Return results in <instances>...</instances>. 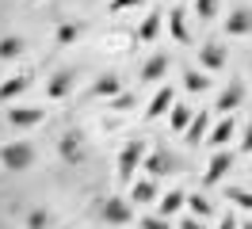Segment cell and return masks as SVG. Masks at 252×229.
<instances>
[{
  "label": "cell",
  "mask_w": 252,
  "mask_h": 229,
  "mask_svg": "<svg viewBox=\"0 0 252 229\" xmlns=\"http://www.w3.org/2000/svg\"><path fill=\"white\" fill-rule=\"evenodd\" d=\"M34 157H38L34 145H31V141H23V137L0 145V168H8V172H27V168L34 164Z\"/></svg>",
  "instance_id": "1"
},
{
  "label": "cell",
  "mask_w": 252,
  "mask_h": 229,
  "mask_svg": "<svg viewBox=\"0 0 252 229\" xmlns=\"http://www.w3.org/2000/svg\"><path fill=\"white\" fill-rule=\"evenodd\" d=\"M145 153H149L145 137H130L123 149H119V180H123V183H130L134 176H138V168H142Z\"/></svg>",
  "instance_id": "2"
},
{
  "label": "cell",
  "mask_w": 252,
  "mask_h": 229,
  "mask_svg": "<svg viewBox=\"0 0 252 229\" xmlns=\"http://www.w3.org/2000/svg\"><path fill=\"white\" fill-rule=\"evenodd\" d=\"M99 218H103V226L123 229V226H130V222H134V202H130V198H123V195H111L107 202L99 206Z\"/></svg>",
  "instance_id": "3"
},
{
  "label": "cell",
  "mask_w": 252,
  "mask_h": 229,
  "mask_svg": "<svg viewBox=\"0 0 252 229\" xmlns=\"http://www.w3.org/2000/svg\"><path fill=\"white\" fill-rule=\"evenodd\" d=\"M58 157H62V164H84V157H88L84 134H80V130H65V134L58 137Z\"/></svg>",
  "instance_id": "4"
},
{
  "label": "cell",
  "mask_w": 252,
  "mask_h": 229,
  "mask_svg": "<svg viewBox=\"0 0 252 229\" xmlns=\"http://www.w3.org/2000/svg\"><path fill=\"white\" fill-rule=\"evenodd\" d=\"M172 103H176V88H172V84H160V88L153 92L149 107L142 111V119H145V122H157L160 115H168V111H172Z\"/></svg>",
  "instance_id": "5"
},
{
  "label": "cell",
  "mask_w": 252,
  "mask_h": 229,
  "mask_svg": "<svg viewBox=\"0 0 252 229\" xmlns=\"http://www.w3.org/2000/svg\"><path fill=\"white\" fill-rule=\"evenodd\" d=\"M229 168H233V153L229 149H214V157H210V164H206V172H203V183L206 187L221 183L225 176H229Z\"/></svg>",
  "instance_id": "6"
},
{
  "label": "cell",
  "mask_w": 252,
  "mask_h": 229,
  "mask_svg": "<svg viewBox=\"0 0 252 229\" xmlns=\"http://www.w3.org/2000/svg\"><path fill=\"white\" fill-rule=\"evenodd\" d=\"M145 176H153V180H160V176H168V172H176V157L168 149H153V153H145Z\"/></svg>",
  "instance_id": "7"
},
{
  "label": "cell",
  "mask_w": 252,
  "mask_h": 229,
  "mask_svg": "<svg viewBox=\"0 0 252 229\" xmlns=\"http://www.w3.org/2000/svg\"><path fill=\"white\" fill-rule=\"evenodd\" d=\"M73 88H77V69H58L46 80V99H65Z\"/></svg>",
  "instance_id": "8"
},
{
  "label": "cell",
  "mask_w": 252,
  "mask_h": 229,
  "mask_svg": "<svg viewBox=\"0 0 252 229\" xmlns=\"http://www.w3.org/2000/svg\"><path fill=\"white\" fill-rule=\"evenodd\" d=\"M225 61H229L225 42H203V46H199V65H203L206 73H221Z\"/></svg>",
  "instance_id": "9"
},
{
  "label": "cell",
  "mask_w": 252,
  "mask_h": 229,
  "mask_svg": "<svg viewBox=\"0 0 252 229\" xmlns=\"http://www.w3.org/2000/svg\"><path fill=\"white\" fill-rule=\"evenodd\" d=\"M225 34H229V38L252 34V8L249 4H241V8H233V12L225 15Z\"/></svg>",
  "instance_id": "10"
},
{
  "label": "cell",
  "mask_w": 252,
  "mask_h": 229,
  "mask_svg": "<svg viewBox=\"0 0 252 229\" xmlns=\"http://www.w3.org/2000/svg\"><path fill=\"white\" fill-rule=\"evenodd\" d=\"M34 84V73H12L8 80H0V103H12V99H19L23 92Z\"/></svg>",
  "instance_id": "11"
},
{
  "label": "cell",
  "mask_w": 252,
  "mask_h": 229,
  "mask_svg": "<svg viewBox=\"0 0 252 229\" xmlns=\"http://www.w3.org/2000/svg\"><path fill=\"white\" fill-rule=\"evenodd\" d=\"M46 119V111L42 107H8V122L16 126V130H31V126H38V122Z\"/></svg>",
  "instance_id": "12"
},
{
  "label": "cell",
  "mask_w": 252,
  "mask_h": 229,
  "mask_svg": "<svg viewBox=\"0 0 252 229\" xmlns=\"http://www.w3.org/2000/svg\"><path fill=\"white\" fill-rule=\"evenodd\" d=\"M157 180L153 176H142V180H130V202L134 206H149V202H157Z\"/></svg>",
  "instance_id": "13"
},
{
  "label": "cell",
  "mask_w": 252,
  "mask_h": 229,
  "mask_svg": "<svg viewBox=\"0 0 252 229\" xmlns=\"http://www.w3.org/2000/svg\"><path fill=\"white\" fill-rule=\"evenodd\" d=\"M119 92H123V76L119 73H99L92 80L88 96H92V99H111V96H119Z\"/></svg>",
  "instance_id": "14"
},
{
  "label": "cell",
  "mask_w": 252,
  "mask_h": 229,
  "mask_svg": "<svg viewBox=\"0 0 252 229\" xmlns=\"http://www.w3.org/2000/svg\"><path fill=\"white\" fill-rule=\"evenodd\" d=\"M241 103H245V84H241V80H229V84H225V88L218 92V99H214V107H218L221 115L237 111Z\"/></svg>",
  "instance_id": "15"
},
{
  "label": "cell",
  "mask_w": 252,
  "mask_h": 229,
  "mask_svg": "<svg viewBox=\"0 0 252 229\" xmlns=\"http://www.w3.org/2000/svg\"><path fill=\"white\" fill-rule=\"evenodd\" d=\"M168 34H172V42H180V46H191L188 12H184V8H168Z\"/></svg>",
  "instance_id": "16"
},
{
  "label": "cell",
  "mask_w": 252,
  "mask_h": 229,
  "mask_svg": "<svg viewBox=\"0 0 252 229\" xmlns=\"http://www.w3.org/2000/svg\"><path fill=\"white\" fill-rule=\"evenodd\" d=\"M233 134H237V122H233V119H221V122H214V126H210L206 145H210V149H225V145L233 141Z\"/></svg>",
  "instance_id": "17"
},
{
  "label": "cell",
  "mask_w": 252,
  "mask_h": 229,
  "mask_svg": "<svg viewBox=\"0 0 252 229\" xmlns=\"http://www.w3.org/2000/svg\"><path fill=\"white\" fill-rule=\"evenodd\" d=\"M184 206H188V191H180V187H172V191H164V195L157 198V214H164V218L180 214Z\"/></svg>",
  "instance_id": "18"
},
{
  "label": "cell",
  "mask_w": 252,
  "mask_h": 229,
  "mask_svg": "<svg viewBox=\"0 0 252 229\" xmlns=\"http://www.w3.org/2000/svg\"><path fill=\"white\" fill-rule=\"evenodd\" d=\"M84 34V23L80 19H62L58 27H54V46H73Z\"/></svg>",
  "instance_id": "19"
},
{
  "label": "cell",
  "mask_w": 252,
  "mask_h": 229,
  "mask_svg": "<svg viewBox=\"0 0 252 229\" xmlns=\"http://www.w3.org/2000/svg\"><path fill=\"white\" fill-rule=\"evenodd\" d=\"M206 134H210V115H206V111H195V119H191L188 130H184V141H188V145H199V141H206Z\"/></svg>",
  "instance_id": "20"
},
{
  "label": "cell",
  "mask_w": 252,
  "mask_h": 229,
  "mask_svg": "<svg viewBox=\"0 0 252 229\" xmlns=\"http://www.w3.org/2000/svg\"><path fill=\"white\" fill-rule=\"evenodd\" d=\"M27 54V38L23 34H4L0 38V61H19Z\"/></svg>",
  "instance_id": "21"
},
{
  "label": "cell",
  "mask_w": 252,
  "mask_h": 229,
  "mask_svg": "<svg viewBox=\"0 0 252 229\" xmlns=\"http://www.w3.org/2000/svg\"><path fill=\"white\" fill-rule=\"evenodd\" d=\"M168 65H172V58H168V54H153V58H149V61L142 65V73H138V76L153 84V80H160V76L168 73Z\"/></svg>",
  "instance_id": "22"
},
{
  "label": "cell",
  "mask_w": 252,
  "mask_h": 229,
  "mask_svg": "<svg viewBox=\"0 0 252 229\" xmlns=\"http://www.w3.org/2000/svg\"><path fill=\"white\" fill-rule=\"evenodd\" d=\"M160 31V12H145V19L138 23V31H134V42H153Z\"/></svg>",
  "instance_id": "23"
},
{
  "label": "cell",
  "mask_w": 252,
  "mask_h": 229,
  "mask_svg": "<svg viewBox=\"0 0 252 229\" xmlns=\"http://www.w3.org/2000/svg\"><path fill=\"white\" fill-rule=\"evenodd\" d=\"M184 88L191 92V96H203V92H210V73H199V69H184Z\"/></svg>",
  "instance_id": "24"
},
{
  "label": "cell",
  "mask_w": 252,
  "mask_h": 229,
  "mask_svg": "<svg viewBox=\"0 0 252 229\" xmlns=\"http://www.w3.org/2000/svg\"><path fill=\"white\" fill-rule=\"evenodd\" d=\"M191 119H195V111H191L188 103H172V111H168V126H172V134H184Z\"/></svg>",
  "instance_id": "25"
},
{
  "label": "cell",
  "mask_w": 252,
  "mask_h": 229,
  "mask_svg": "<svg viewBox=\"0 0 252 229\" xmlns=\"http://www.w3.org/2000/svg\"><path fill=\"white\" fill-rule=\"evenodd\" d=\"M23 226L27 229H50L54 226V214H50L46 206H31V210L23 214Z\"/></svg>",
  "instance_id": "26"
},
{
  "label": "cell",
  "mask_w": 252,
  "mask_h": 229,
  "mask_svg": "<svg viewBox=\"0 0 252 229\" xmlns=\"http://www.w3.org/2000/svg\"><path fill=\"white\" fill-rule=\"evenodd\" d=\"M188 210L199 214V218H214V202L206 195H188Z\"/></svg>",
  "instance_id": "27"
},
{
  "label": "cell",
  "mask_w": 252,
  "mask_h": 229,
  "mask_svg": "<svg viewBox=\"0 0 252 229\" xmlns=\"http://www.w3.org/2000/svg\"><path fill=\"white\" fill-rule=\"evenodd\" d=\"M225 198L241 210H252V191H245V187H225Z\"/></svg>",
  "instance_id": "28"
},
{
  "label": "cell",
  "mask_w": 252,
  "mask_h": 229,
  "mask_svg": "<svg viewBox=\"0 0 252 229\" xmlns=\"http://www.w3.org/2000/svg\"><path fill=\"white\" fill-rule=\"evenodd\" d=\"M111 111H134L138 107V96H130V92H119V96H111L107 99Z\"/></svg>",
  "instance_id": "29"
},
{
  "label": "cell",
  "mask_w": 252,
  "mask_h": 229,
  "mask_svg": "<svg viewBox=\"0 0 252 229\" xmlns=\"http://www.w3.org/2000/svg\"><path fill=\"white\" fill-rule=\"evenodd\" d=\"M218 4L221 0H195V15H199V19H214V15H218Z\"/></svg>",
  "instance_id": "30"
},
{
  "label": "cell",
  "mask_w": 252,
  "mask_h": 229,
  "mask_svg": "<svg viewBox=\"0 0 252 229\" xmlns=\"http://www.w3.org/2000/svg\"><path fill=\"white\" fill-rule=\"evenodd\" d=\"M138 226H142V229H176L172 222H168V218H164V214H157V218H142V222H138Z\"/></svg>",
  "instance_id": "31"
},
{
  "label": "cell",
  "mask_w": 252,
  "mask_h": 229,
  "mask_svg": "<svg viewBox=\"0 0 252 229\" xmlns=\"http://www.w3.org/2000/svg\"><path fill=\"white\" fill-rule=\"evenodd\" d=\"M130 8H142V0H111L107 12H130Z\"/></svg>",
  "instance_id": "32"
},
{
  "label": "cell",
  "mask_w": 252,
  "mask_h": 229,
  "mask_svg": "<svg viewBox=\"0 0 252 229\" xmlns=\"http://www.w3.org/2000/svg\"><path fill=\"white\" fill-rule=\"evenodd\" d=\"M241 153H252V122L241 130Z\"/></svg>",
  "instance_id": "33"
},
{
  "label": "cell",
  "mask_w": 252,
  "mask_h": 229,
  "mask_svg": "<svg viewBox=\"0 0 252 229\" xmlns=\"http://www.w3.org/2000/svg\"><path fill=\"white\" fill-rule=\"evenodd\" d=\"M180 229H206V226H203V218H199V214H191V218L180 222Z\"/></svg>",
  "instance_id": "34"
},
{
  "label": "cell",
  "mask_w": 252,
  "mask_h": 229,
  "mask_svg": "<svg viewBox=\"0 0 252 229\" xmlns=\"http://www.w3.org/2000/svg\"><path fill=\"white\" fill-rule=\"evenodd\" d=\"M218 229H241V222H237L233 214H225V218H221V222H218Z\"/></svg>",
  "instance_id": "35"
},
{
  "label": "cell",
  "mask_w": 252,
  "mask_h": 229,
  "mask_svg": "<svg viewBox=\"0 0 252 229\" xmlns=\"http://www.w3.org/2000/svg\"><path fill=\"white\" fill-rule=\"evenodd\" d=\"M241 229H252V222H241Z\"/></svg>",
  "instance_id": "36"
},
{
  "label": "cell",
  "mask_w": 252,
  "mask_h": 229,
  "mask_svg": "<svg viewBox=\"0 0 252 229\" xmlns=\"http://www.w3.org/2000/svg\"><path fill=\"white\" fill-rule=\"evenodd\" d=\"M249 65H252V58H249Z\"/></svg>",
  "instance_id": "37"
},
{
  "label": "cell",
  "mask_w": 252,
  "mask_h": 229,
  "mask_svg": "<svg viewBox=\"0 0 252 229\" xmlns=\"http://www.w3.org/2000/svg\"><path fill=\"white\" fill-rule=\"evenodd\" d=\"M31 4H34V0H31Z\"/></svg>",
  "instance_id": "38"
}]
</instances>
